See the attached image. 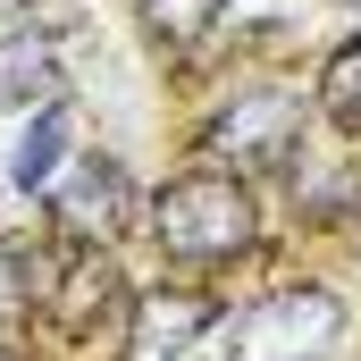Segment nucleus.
<instances>
[{
	"label": "nucleus",
	"instance_id": "nucleus-11",
	"mask_svg": "<svg viewBox=\"0 0 361 361\" xmlns=\"http://www.w3.org/2000/svg\"><path fill=\"white\" fill-rule=\"evenodd\" d=\"M25 8H34V0H0V17H25Z\"/></svg>",
	"mask_w": 361,
	"mask_h": 361
},
{
	"label": "nucleus",
	"instance_id": "nucleus-1",
	"mask_svg": "<svg viewBox=\"0 0 361 361\" xmlns=\"http://www.w3.org/2000/svg\"><path fill=\"white\" fill-rule=\"evenodd\" d=\"M152 235L177 269H219L261 235V202L227 169H193V177H169L152 193Z\"/></svg>",
	"mask_w": 361,
	"mask_h": 361
},
{
	"label": "nucleus",
	"instance_id": "nucleus-6",
	"mask_svg": "<svg viewBox=\"0 0 361 361\" xmlns=\"http://www.w3.org/2000/svg\"><path fill=\"white\" fill-rule=\"evenodd\" d=\"M17 101H59V51L25 25L0 34V109H17Z\"/></svg>",
	"mask_w": 361,
	"mask_h": 361
},
{
	"label": "nucleus",
	"instance_id": "nucleus-9",
	"mask_svg": "<svg viewBox=\"0 0 361 361\" xmlns=\"http://www.w3.org/2000/svg\"><path fill=\"white\" fill-rule=\"evenodd\" d=\"M210 17H219V0H143V25L160 42H202Z\"/></svg>",
	"mask_w": 361,
	"mask_h": 361
},
{
	"label": "nucleus",
	"instance_id": "nucleus-8",
	"mask_svg": "<svg viewBox=\"0 0 361 361\" xmlns=\"http://www.w3.org/2000/svg\"><path fill=\"white\" fill-rule=\"evenodd\" d=\"M68 109L51 101V118H34V135H25V152H17V185H51V169L68 160Z\"/></svg>",
	"mask_w": 361,
	"mask_h": 361
},
{
	"label": "nucleus",
	"instance_id": "nucleus-2",
	"mask_svg": "<svg viewBox=\"0 0 361 361\" xmlns=\"http://www.w3.org/2000/svg\"><path fill=\"white\" fill-rule=\"evenodd\" d=\"M345 336V302L328 286H286V294H261L235 336H227V361H328Z\"/></svg>",
	"mask_w": 361,
	"mask_h": 361
},
{
	"label": "nucleus",
	"instance_id": "nucleus-7",
	"mask_svg": "<svg viewBox=\"0 0 361 361\" xmlns=\"http://www.w3.org/2000/svg\"><path fill=\"white\" fill-rule=\"evenodd\" d=\"M42 294H51L42 252H34V244H0V328L34 319V311H42Z\"/></svg>",
	"mask_w": 361,
	"mask_h": 361
},
{
	"label": "nucleus",
	"instance_id": "nucleus-5",
	"mask_svg": "<svg viewBox=\"0 0 361 361\" xmlns=\"http://www.w3.org/2000/svg\"><path fill=\"white\" fill-rule=\"evenodd\" d=\"M202 328H210V294H185V286L135 294V319H126V361H185Z\"/></svg>",
	"mask_w": 361,
	"mask_h": 361
},
{
	"label": "nucleus",
	"instance_id": "nucleus-3",
	"mask_svg": "<svg viewBox=\"0 0 361 361\" xmlns=\"http://www.w3.org/2000/svg\"><path fill=\"white\" fill-rule=\"evenodd\" d=\"M294 143H302V92H286V85L235 92V101L202 126V152H210L219 169H277Z\"/></svg>",
	"mask_w": 361,
	"mask_h": 361
},
{
	"label": "nucleus",
	"instance_id": "nucleus-10",
	"mask_svg": "<svg viewBox=\"0 0 361 361\" xmlns=\"http://www.w3.org/2000/svg\"><path fill=\"white\" fill-rule=\"evenodd\" d=\"M319 101H328V118L361 126V42H345V51L328 59V76H319Z\"/></svg>",
	"mask_w": 361,
	"mask_h": 361
},
{
	"label": "nucleus",
	"instance_id": "nucleus-4",
	"mask_svg": "<svg viewBox=\"0 0 361 361\" xmlns=\"http://www.w3.org/2000/svg\"><path fill=\"white\" fill-rule=\"evenodd\" d=\"M51 210H59V227H68L76 244H109V235H126V219H135V185H126V169H118L109 152H85L76 177L51 193Z\"/></svg>",
	"mask_w": 361,
	"mask_h": 361
},
{
	"label": "nucleus",
	"instance_id": "nucleus-12",
	"mask_svg": "<svg viewBox=\"0 0 361 361\" xmlns=\"http://www.w3.org/2000/svg\"><path fill=\"white\" fill-rule=\"evenodd\" d=\"M0 361H25V353H0Z\"/></svg>",
	"mask_w": 361,
	"mask_h": 361
}]
</instances>
